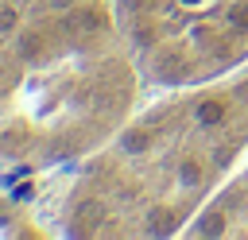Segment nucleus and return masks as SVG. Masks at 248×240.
Masks as SVG:
<instances>
[{
    "label": "nucleus",
    "mask_w": 248,
    "mask_h": 240,
    "mask_svg": "<svg viewBox=\"0 0 248 240\" xmlns=\"http://www.w3.org/2000/svg\"><path fill=\"white\" fill-rule=\"evenodd\" d=\"M198 221H202L194 225L198 236H248V159L225 182V190L202 209Z\"/></svg>",
    "instance_id": "4"
},
{
    "label": "nucleus",
    "mask_w": 248,
    "mask_h": 240,
    "mask_svg": "<svg viewBox=\"0 0 248 240\" xmlns=\"http://www.w3.org/2000/svg\"><path fill=\"white\" fill-rule=\"evenodd\" d=\"M248 159V66L182 85L132 116L74 178L70 236H170Z\"/></svg>",
    "instance_id": "2"
},
{
    "label": "nucleus",
    "mask_w": 248,
    "mask_h": 240,
    "mask_svg": "<svg viewBox=\"0 0 248 240\" xmlns=\"http://www.w3.org/2000/svg\"><path fill=\"white\" fill-rule=\"evenodd\" d=\"M140 77L205 85L248 66V0H112Z\"/></svg>",
    "instance_id": "3"
},
{
    "label": "nucleus",
    "mask_w": 248,
    "mask_h": 240,
    "mask_svg": "<svg viewBox=\"0 0 248 240\" xmlns=\"http://www.w3.org/2000/svg\"><path fill=\"white\" fill-rule=\"evenodd\" d=\"M140 81L112 0H0V163H85L132 120Z\"/></svg>",
    "instance_id": "1"
}]
</instances>
